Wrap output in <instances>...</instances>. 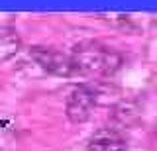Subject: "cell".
I'll list each match as a JSON object with an SVG mask.
<instances>
[{"mask_svg":"<svg viewBox=\"0 0 157 151\" xmlns=\"http://www.w3.org/2000/svg\"><path fill=\"white\" fill-rule=\"evenodd\" d=\"M96 106V90L88 85L75 86L67 96L65 114L73 124H85L92 116V110Z\"/></svg>","mask_w":157,"mask_h":151,"instance_id":"obj_3","label":"cell"},{"mask_svg":"<svg viewBox=\"0 0 157 151\" xmlns=\"http://www.w3.org/2000/svg\"><path fill=\"white\" fill-rule=\"evenodd\" d=\"M29 55L49 75H57V77H75L77 75L73 61H71V55L55 49V47L36 45L29 49Z\"/></svg>","mask_w":157,"mask_h":151,"instance_id":"obj_2","label":"cell"},{"mask_svg":"<svg viewBox=\"0 0 157 151\" xmlns=\"http://www.w3.org/2000/svg\"><path fill=\"white\" fill-rule=\"evenodd\" d=\"M88 151H128V138L116 128H100L88 138Z\"/></svg>","mask_w":157,"mask_h":151,"instance_id":"obj_4","label":"cell"},{"mask_svg":"<svg viewBox=\"0 0 157 151\" xmlns=\"http://www.w3.org/2000/svg\"><path fill=\"white\" fill-rule=\"evenodd\" d=\"M22 49V37L10 26L0 28V65L10 61L14 55H18Z\"/></svg>","mask_w":157,"mask_h":151,"instance_id":"obj_5","label":"cell"},{"mask_svg":"<svg viewBox=\"0 0 157 151\" xmlns=\"http://www.w3.org/2000/svg\"><path fill=\"white\" fill-rule=\"evenodd\" d=\"M71 61L77 75L110 77L122 67V55L100 41H82L73 49Z\"/></svg>","mask_w":157,"mask_h":151,"instance_id":"obj_1","label":"cell"}]
</instances>
